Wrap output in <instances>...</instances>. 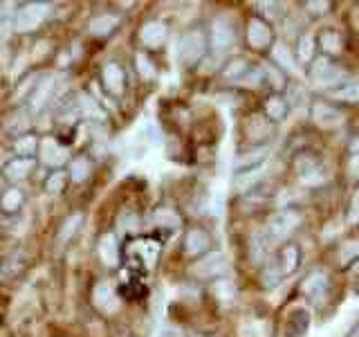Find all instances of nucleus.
Wrapping results in <instances>:
<instances>
[{"instance_id": "nucleus-43", "label": "nucleus", "mask_w": 359, "mask_h": 337, "mask_svg": "<svg viewBox=\"0 0 359 337\" xmlns=\"http://www.w3.org/2000/svg\"><path fill=\"white\" fill-rule=\"evenodd\" d=\"M351 149H353L355 153H359V133H357V138L353 140V144H351Z\"/></svg>"}, {"instance_id": "nucleus-28", "label": "nucleus", "mask_w": 359, "mask_h": 337, "mask_svg": "<svg viewBox=\"0 0 359 337\" xmlns=\"http://www.w3.org/2000/svg\"><path fill=\"white\" fill-rule=\"evenodd\" d=\"M280 277H283V272L278 270V265H267L265 270H263V277H261V284H263V288H274V286H278V281H280Z\"/></svg>"}, {"instance_id": "nucleus-34", "label": "nucleus", "mask_w": 359, "mask_h": 337, "mask_svg": "<svg viewBox=\"0 0 359 337\" xmlns=\"http://www.w3.org/2000/svg\"><path fill=\"white\" fill-rule=\"evenodd\" d=\"M359 258V241H348L341 247V263H351Z\"/></svg>"}, {"instance_id": "nucleus-19", "label": "nucleus", "mask_w": 359, "mask_h": 337, "mask_svg": "<svg viewBox=\"0 0 359 337\" xmlns=\"http://www.w3.org/2000/svg\"><path fill=\"white\" fill-rule=\"evenodd\" d=\"M299 247L297 245H285L283 250H280V258H278V270L283 275H292L294 270L299 267Z\"/></svg>"}, {"instance_id": "nucleus-2", "label": "nucleus", "mask_w": 359, "mask_h": 337, "mask_svg": "<svg viewBox=\"0 0 359 337\" xmlns=\"http://www.w3.org/2000/svg\"><path fill=\"white\" fill-rule=\"evenodd\" d=\"M207 50V39L202 32H187L177 43V61L182 65H196Z\"/></svg>"}, {"instance_id": "nucleus-35", "label": "nucleus", "mask_w": 359, "mask_h": 337, "mask_svg": "<svg viewBox=\"0 0 359 337\" xmlns=\"http://www.w3.org/2000/svg\"><path fill=\"white\" fill-rule=\"evenodd\" d=\"M137 225H140V220H137V216H135V213H130V211L121 213V218H119V230H121L123 234L135 232V230H137Z\"/></svg>"}, {"instance_id": "nucleus-6", "label": "nucleus", "mask_w": 359, "mask_h": 337, "mask_svg": "<svg viewBox=\"0 0 359 337\" xmlns=\"http://www.w3.org/2000/svg\"><path fill=\"white\" fill-rule=\"evenodd\" d=\"M233 39H236V32H233V25L227 18L220 16V18L213 20V25H211V45H213V50H216V52L229 50L233 45Z\"/></svg>"}, {"instance_id": "nucleus-27", "label": "nucleus", "mask_w": 359, "mask_h": 337, "mask_svg": "<svg viewBox=\"0 0 359 337\" xmlns=\"http://www.w3.org/2000/svg\"><path fill=\"white\" fill-rule=\"evenodd\" d=\"M79 225H81V213H72V216L63 223V227H61V232H59V241H61V243L70 241V236L79 230Z\"/></svg>"}, {"instance_id": "nucleus-22", "label": "nucleus", "mask_w": 359, "mask_h": 337, "mask_svg": "<svg viewBox=\"0 0 359 337\" xmlns=\"http://www.w3.org/2000/svg\"><path fill=\"white\" fill-rule=\"evenodd\" d=\"M209 247V236L202 232V230H191L187 234V241H184V250L189 254H200L205 252Z\"/></svg>"}, {"instance_id": "nucleus-14", "label": "nucleus", "mask_w": 359, "mask_h": 337, "mask_svg": "<svg viewBox=\"0 0 359 337\" xmlns=\"http://www.w3.org/2000/svg\"><path fill=\"white\" fill-rule=\"evenodd\" d=\"M297 171H299L301 183H317V180H321V171L317 166V160H314L312 155H301L299 157Z\"/></svg>"}, {"instance_id": "nucleus-10", "label": "nucleus", "mask_w": 359, "mask_h": 337, "mask_svg": "<svg viewBox=\"0 0 359 337\" xmlns=\"http://www.w3.org/2000/svg\"><path fill=\"white\" fill-rule=\"evenodd\" d=\"M325 288H328V277H325L323 272H312L306 281H303L301 292L306 297H310L312 301H317V299L323 297Z\"/></svg>"}, {"instance_id": "nucleus-13", "label": "nucleus", "mask_w": 359, "mask_h": 337, "mask_svg": "<svg viewBox=\"0 0 359 337\" xmlns=\"http://www.w3.org/2000/svg\"><path fill=\"white\" fill-rule=\"evenodd\" d=\"M341 119V112L334 110L332 106H325V104H317L312 108V121L319 124L323 128H330V126H337Z\"/></svg>"}, {"instance_id": "nucleus-39", "label": "nucleus", "mask_w": 359, "mask_h": 337, "mask_svg": "<svg viewBox=\"0 0 359 337\" xmlns=\"http://www.w3.org/2000/svg\"><path fill=\"white\" fill-rule=\"evenodd\" d=\"M81 106H83V110L88 112V115H97V117H104V112H101L99 108H97V104L93 99H88L86 95L81 97Z\"/></svg>"}, {"instance_id": "nucleus-38", "label": "nucleus", "mask_w": 359, "mask_h": 337, "mask_svg": "<svg viewBox=\"0 0 359 337\" xmlns=\"http://www.w3.org/2000/svg\"><path fill=\"white\" fill-rule=\"evenodd\" d=\"M348 223L357 225L359 223V187L353 194V200H351V209H348Z\"/></svg>"}, {"instance_id": "nucleus-36", "label": "nucleus", "mask_w": 359, "mask_h": 337, "mask_svg": "<svg viewBox=\"0 0 359 337\" xmlns=\"http://www.w3.org/2000/svg\"><path fill=\"white\" fill-rule=\"evenodd\" d=\"M63 187H65V173H61V171L52 173V178L48 180V191H50V194H61Z\"/></svg>"}, {"instance_id": "nucleus-21", "label": "nucleus", "mask_w": 359, "mask_h": 337, "mask_svg": "<svg viewBox=\"0 0 359 337\" xmlns=\"http://www.w3.org/2000/svg\"><path fill=\"white\" fill-rule=\"evenodd\" d=\"M119 25V18L112 16V14H99L90 20V32L95 34V37H106L112 29Z\"/></svg>"}, {"instance_id": "nucleus-7", "label": "nucleus", "mask_w": 359, "mask_h": 337, "mask_svg": "<svg viewBox=\"0 0 359 337\" xmlns=\"http://www.w3.org/2000/svg\"><path fill=\"white\" fill-rule=\"evenodd\" d=\"M247 41L254 50H263L272 43V29L263 20V18H252L250 25H247Z\"/></svg>"}, {"instance_id": "nucleus-31", "label": "nucleus", "mask_w": 359, "mask_h": 337, "mask_svg": "<svg viewBox=\"0 0 359 337\" xmlns=\"http://www.w3.org/2000/svg\"><path fill=\"white\" fill-rule=\"evenodd\" d=\"M90 173V162L86 160V157H76V160L72 162V180H76V183H81V180H86Z\"/></svg>"}, {"instance_id": "nucleus-30", "label": "nucleus", "mask_w": 359, "mask_h": 337, "mask_svg": "<svg viewBox=\"0 0 359 337\" xmlns=\"http://www.w3.org/2000/svg\"><path fill=\"white\" fill-rule=\"evenodd\" d=\"M153 220L157 225H166V227H180V218H177V213H173L171 209H160L153 216Z\"/></svg>"}, {"instance_id": "nucleus-16", "label": "nucleus", "mask_w": 359, "mask_h": 337, "mask_svg": "<svg viewBox=\"0 0 359 337\" xmlns=\"http://www.w3.org/2000/svg\"><path fill=\"white\" fill-rule=\"evenodd\" d=\"M272 241H274V239L269 236L267 227L254 232V236H252V258H254L256 263H261L263 258H265V254H267V250H269V243H272Z\"/></svg>"}, {"instance_id": "nucleus-45", "label": "nucleus", "mask_w": 359, "mask_h": 337, "mask_svg": "<svg viewBox=\"0 0 359 337\" xmlns=\"http://www.w3.org/2000/svg\"><path fill=\"white\" fill-rule=\"evenodd\" d=\"M353 20H355V25H357V29H359V9L353 14Z\"/></svg>"}, {"instance_id": "nucleus-37", "label": "nucleus", "mask_w": 359, "mask_h": 337, "mask_svg": "<svg viewBox=\"0 0 359 337\" xmlns=\"http://www.w3.org/2000/svg\"><path fill=\"white\" fill-rule=\"evenodd\" d=\"M137 70H140V74L144 79H153L155 77V67H153V63L146 59L144 54H137Z\"/></svg>"}, {"instance_id": "nucleus-44", "label": "nucleus", "mask_w": 359, "mask_h": 337, "mask_svg": "<svg viewBox=\"0 0 359 337\" xmlns=\"http://www.w3.org/2000/svg\"><path fill=\"white\" fill-rule=\"evenodd\" d=\"M346 337H359V324H357V326H353V331L348 333Z\"/></svg>"}, {"instance_id": "nucleus-24", "label": "nucleus", "mask_w": 359, "mask_h": 337, "mask_svg": "<svg viewBox=\"0 0 359 337\" xmlns=\"http://www.w3.org/2000/svg\"><path fill=\"white\" fill-rule=\"evenodd\" d=\"M54 81V77L52 74H45L41 81H39V86H36V90H34V95H32V106L34 108H41L45 101H48V97H50V90H52V84Z\"/></svg>"}, {"instance_id": "nucleus-25", "label": "nucleus", "mask_w": 359, "mask_h": 337, "mask_svg": "<svg viewBox=\"0 0 359 337\" xmlns=\"http://www.w3.org/2000/svg\"><path fill=\"white\" fill-rule=\"evenodd\" d=\"M272 56H274V61L280 65V67H285L287 72H297L299 67H297V61H294V56H292L290 48H285V45H274V50H272Z\"/></svg>"}, {"instance_id": "nucleus-29", "label": "nucleus", "mask_w": 359, "mask_h": 337, "mask_svg": "<svg viewBox=\"0 0 359 337\" xmlns=\"http://www.w3.org/2000/svg\"><path fill=\"white\" fill-rule=\"evenodd\" d=\"M312 56H314V39L310 34H306V37H301V41H299V59L303 63H308V61H312Z\"/></svg>"}, {"instance_id": "nucleus-23", "label": "nucleus", "mask_w": 359, "mask_h": 337, "mask_svg": "<svg viewBox=\"0 0 359 337\" xmlns=\"http://www.w3.org/2000/svg\"><path fill=\"white\" fill-rule=\"evenodd\" d=\"M319 45L325 54H337L341 52V34L334 29H325L319 34Z\"/></svg>"}, {"instance_id": "nucleus-9", "label": "nucleus", "mask_w": 359, "mask_h": 337, "mask_svg": "<svg viewBox=\"0 0 359 337\" xmlns=\"http://www.w3.org/2000/svg\"><path fill=\"white\" fill-rule=\"evenodd\" d=\"M41 160L50 166H61L67 160V149L65 146H59V142H54V140H45L41 144Z\"/></svg>"}, {"instance_id": "nucleus-11", "label": "nucleus", "mask_w": 359, "mask_h": 337, "mask_svg": "<svg viewBox=\"0 0 359 337\" xmlns=\"http://www.w3.org/2000/svg\"><path fill=\"white\" fill-rule=\"evenodd\" d=\"M142 41L149 45V48H160L166 41V25L160 20H151L142 27Z\"/></svg>"}, {"instance_id": "nucleus-41", "label": "nucleus", "mask_w": 359, "mask_h": 337, "mask_svg": "<svg viewBox=\"0 0 359 337\" xmlns=\"http://www.w3.org/2000/svg\"><path fill=\"white\" fill-rule=\"evenodd\" d=\"M157 337H184V335H182V331H180V329H173V326H166V329L160 331V335H157Z\"/></svg>"}, {"instance_id": "nucleus-4", "label": "nucleus", "mask_w": 359, "mask_h": 337, "mask_svg": "<svg viewBox=\"0 0 359 337\" xmlns=\"http://www.w3.org/2000/svg\"><path fill=\"white\" fill-rule=\"evenodd\" d=\"M301 216L297 211L292 209H283L272 216V220L267 223V232L272 239H285V236H290L292 232H294V227L299 225Z\"/></svg>"}, {"instance_id": "nucleus-33", "label": "nucleus", "mask_w": 359, "mask_h": 337, "mask_svg": "<svg viewBox=\"0 0 359 337\" xmlns=\"http://www.w3.org/2000/svg\"><path fill=\"white\" fill-rule=\"evenodd\" d=\"M261 70H263V74H265V77L269 79V84H272L274 88H283V86H285L283 72H280V70H276L274 65H263Z\"/></svg>"}, {"instance_id": "nucleus-17", "label": "nucleus", "mask_w": 359, "mask_h": 337, "mask_svg": "<svg viewBox=\"0 0 359 337\" xmlns=\"http://www.w3.org/2000/svg\"><path fill=\"white\" fill-rule=\"evenodd\" d=\"M254 70V67L250 65V61L243 59V56H236V59H231L227 63V67H224V77L229 79V81H245L247 74H250Z\"/></svg>"}, {"instance_id": "nucleus-20", "label": "nucleus", "mask_w": 359, "mask_h": 337, "mask_svg": "<svg viewBox=\"0 0 359 337\" xmlns=\"http://www.w3.org/2000/svg\"><path fill=\"white\" fill-rule=\"evenodd\" d=\"M287 110H290L287 99H285V97H280V95H272V97L267 99V104H265L267 117H269V119H274V121H283V119L287 117Z\"/></svg>"}, {"instance_id": "nucleus-12", "label": "nucleus", "mask_w": 359, "mask_h": 337, "mask_svg": "<svg viewBox=\"0 0 359 337\" xmlns=\"http://www.w3.org/2000/svg\"><path fill=\"white\" fill-rule=\"evenodd\" d=\"M101 79H104V86H106L108 93L121 95V90H123V70L117 63H108L104 67V72H101Z\"/></svg>"}, {"instance_id": "nucleus-3", "label": "nucleus", "mask_w": 359, "mask_h": 337, "mask_svg": "<svg viewBox=\"0 0 359 337\" xmlns=\"http://www.w3.org/2000/svg\"><path fill=\"white\" fill-rule=\"evenodd\" d=\"M48 11H50V5H45V3L22 5L16 14V29L18 32H34L45 20Z\"/></svg>"}, {"instance_id": "nucleus-32", "label": "nucleus", "mask_w": 359, "mask_h": 337, "mask_svg": "<svg viewBox=\"0 0 359 337\" xmlns=\"http://www.w3.org/2000/svg\"><path fill=\"white\" fill-rule=\"evenodd\" d=\"M34 151H36V140H34L32 135H25V138H18L16 140V153L18 155L29 157Z\"/></svg>"}, {"instance_id": "nucleus-26", "label": "nucleus", "mask_w": 359, "mask_h": 337, "mask_svg": "<svg viewBox=\"0 0 359 337\" xmlns=\"http://www.w3.org/2000/svg\"><path fill=\"white\" fill-rule=\"evenodd\" d=\"M0 205H3V209L5 211H16L20 205H22V194L18 189H9V191H5V196H3V200H0Z\"/></svg>"}, {"instance_id": "nucleus-42", "label": "nucleus", "mask_w": 359, "mask_h": 337, "mask_svg": "<svg viewBox=\"0 0 359 337\" xmlns=\"http://www.w3.org/2000/svg\"><path fill=\"white\" fill-rule=\"evenodd\" d=\"M348 168H351V176H353V178H359V153H353Z\"/></svg>"}, {"instance_id": "nucleus-5", "label": "nucleus", "mask_w": 359, "mask_h": 337, "mask_svg": "<svg viewBox=\"0 0 359 337\" xmlns=\"http://www.w3.org/2000/svg\"><path fill=\"white\" fill-rule=\"evenodd\" d=\"M224 272H227V258L220 252H213L194 265V275L200 279H216L222 277Z\"/></svg>"}, {"instance_id": "nucleus-15", "label": "nucleus", "mask_w": 359, "mask_h": 337, "mask_svg": "<svg viewBox=\"0 0 359 337\" xmlns=\"http://www.w3.org/2000/svg\"><path fill=\"white\" fill-rule=\"evenodd\" d=\"M99 256L106 265L115 267L119 263V247H117V239L112 234H106L104 239L99 241Z\"/></svg>"}, {"instance_id": "nucleus-40", "label": "nucleus", "mask_w": 359, "mask_h": 337, "mask_svg": "<svg viewBox=\"0 0 359 337\" xmlns=\"http://www.w3.org/2000/svg\"><path fill=\"white\" fill-rule=\"evenodd\" d=\"M306 7L310 9V14L321 16V14H325V11L330 9V3H325V0H321V3H308Z\"/></svg>"}, {"instance_id": "nucleus-1", "label": "nucleus", "mask_w": 359, "mask_h": 337, "mask_svg": "<svg viewBox=\"0 0 359 337\" xmlns=\"http://www.w3.org/2000/svg\"><path fill=\"white\" fill-rule=\"evenodd\" d=\"M344 79H346V72L341 70L339 65H334L330 59H325V56H319V59L312 61V67H310V81H312V86L330 88V86L341 84Z\"/></svg>"}, {"instance_id": "nucleus-8", "label": "nucleus", "mask_w": 359, "mask_h": 337, "mask_svg": "<svg viewBox=\"0 0 359 337\" xmlns=\"http://www.w3.org/2000/svg\"><path fill=\"white\" fill-rule=\"evenodd\" d=\"M93 299H95V306L99 310H104V312H115V310H119V297L115 295V290H112L110 286H106V284H99L95 288Z\"/></svg>"}, {"instance_id": "nucleus-18", "label": "nucleus", "mask_w": 359, "mask_h": 337, "mask_svg": "<svg viewBox=\"0 0 359 337\" xmlns=\"http://www.w3.org/2000/svg\"><path fill=\"white\" fill-rule=\"evenodd\" d=\"M32 168H34V160H32V157H16V160H11L5 166V176L16 183V180L27 178L32 173Z\"/></svg>"}]
</instances>
